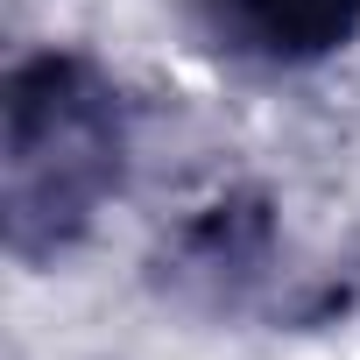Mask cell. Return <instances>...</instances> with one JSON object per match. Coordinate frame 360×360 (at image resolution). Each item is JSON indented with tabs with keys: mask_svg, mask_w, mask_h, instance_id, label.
<instances>
[{
	"mask_svg": "<svg viewBox=\"0 0 360 360\" xmlns=\"http://www.w3.org/2000/svg\"><path fill=\"white\" fill-rule=\"evenodd\" d=\"M219 57L248 71H318L360 36V0H198Z\"/></svg>",
	"mask_w": 360,
	"mask_h": 360,
	"instance_id": "3957f363",
	"label": "cell"
},
{
	"mask_svg": "<svg viewBox=\"0 0 360 360\" xmlns=\"http://www.w3.org/2000/svg\"><path fill=\"white\" fill-rule=\"evenodd\" d=\"M148 269L191 311H276L304 325V297L290 290V233L269 184H219L184 205Z\"/></svg>",
	"mask_w": 360,
	"mask_h": 360,
	"instance_id": "7a4b0ae2",
	"label": "cell"
},
{
	"mask_svg": "<svg viewBox=\"0 0 360 360\" xmlns=\"http://www.w3.org/2000/svg\"><path fill=\"white\" fill-rule=\"evenodd\" d=\"M134 120L120 78L71 50H29L0 85V233L22 269H50L92 240L127 191Z\"/></svg>",
	"mask_w": 360,
	"mask_h": 360,
	"instance_id": "6da1fadb",
	"label": "cell"
}]
</instances>
